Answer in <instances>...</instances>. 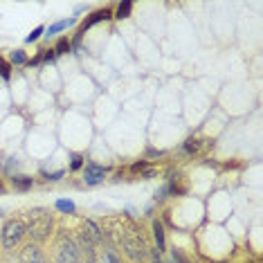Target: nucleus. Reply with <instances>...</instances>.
<instances>
[{"label":"nucleus","instance_id":"nucleus-12","mask_svg":"<svg viewBox=\"0 0 263 263\" xmlns=\"http://www.w3.org/2000/svg\"><path fill=\"white\" fill-rule=\"evenodd\" d=\"M201 149H203V144H201V140H196V138H189L185 144H182V153H187V155H198Z\"/></svg>","mask_w":263,"mask_h":263},{"label":"nucleus","instance_id":"nucleus-16","mask_svg":"<svg viewBox=\"0 0 263 263\" xmlns=\"http://www.w3.org/2000/svg\"><path fill=\"white\" fill-rule=\"evenodd\" d=\"M72 47H70V41L68 39H59L56 41V45H54V54L59 56V54H68V52H70Z\"/></svg>","mask_w":263,"mask_h":263},{"label":"nucleus","instance_id":"nucleus-14","mask_svg":"<svg viewBox=\"0 0 263 263\" xmlns=\"http://www.w3.org/2000/svg\"><path fill=\"white\" fill-rule=\"evenodd\" d=\"M54 207L59 209L61 214H75L77 212V205L72 201H68V198H59V201L54 203Z\"/></svg>","mask_w":263,"mask_h":263},{"label":"nucleus","instance_id":"nucleus-1","mask_svg":"<svg viewBox=\"0 0 263 263\" xmlns=\"http://www.w3.org/2000/svg\"><path fill=\"white\" fill-rule=\"evenodd\" d=\"M52 216H50V209L45 207H34L27 214V225H25V234H29L36 243H43L45 239H50L52 234Z\"/></svg>","mask_w":263,"mask_h":263},{"label":"nucleus","instance_id":"nucleus-24","mask_svg":"<svg viewBox=\"0 0 263 263\" xmlns=\"http://www.w3.org/2000/svg\"><path fill=\"white\" fill-rule=\"evenodd\" d=\"M18 167V162H16V157H9V162H7V173L12 176V171Z\"/></svg>","mask_w":263,"mask_h":263},{"label":"nucleus","instance_id":"nucleus-13","mask_svg":"<svg viewBox=\"0 0 263 263\" xmlns=\"http://www.w3.org/2000/svg\"><path fill=\"white\" fill-rule=\"evenodd\" d=\"M27 54H25L23 50H14V52H9V65H27Z\"/></svg>","mask_w":263,"mask_h":263},{"label":"nucleus","instance_id":"nucleus-4","mask_svg":"<svg viewBox=\"0 0 263 263\" xmlns=\"http://www.w3.org/2000/svg\"><path fill=\"white\" fill-rule=\"evenodd\" d=\"M56 263H79V248L72 239H61L56 248Z\"/></svg>","mask_w":263,"mask_h":263},{"label":"nucleus","instance_id":"nucleus-17","mask_svg":"<svg viewBox=\"0 0 263 263\" xmlns=\"http://www.w3.org/2000/svg\"><path fill=\"white\" fill-rule=\"evenodd\" d=\"M43 34H45V27H36L34 31H31V34L25 36V43H36V41H39Z\"/></svg>","mask_w":263,"mask_h":263},{"label":"nucleus","instance_id":"nucleus-20","mask_svg":"<svg viewBox=\"0 0 263 263\" xmlns=\"http://www.w3.org/2000/svg\"><path fill=\"white\" fill-rule=\"evenodd\" d=\"M167 193H169V189H167V185H162V187L155 191V201H165Z\"/></svg>","mask_w":263,"mask_h":263},{"label":"nucleus","instance_id":"nucleus-11","mask_svg":"<svg viewBox=\"0 0 263 263\" xmlns=\"http://www.w3.org/2000/svg\"><path fill=\"white\" fill-rule=\"evenodd\" d=\"M153 239H155V243H157V252H160V254H162V252H165V227H162V223H160V220H153Z\"/></svg>","mask_w":263,"mask_h":263},{"label":"nucleus","instance_id":"nucleus-10","mask_svg":"<svg viewBox=\"0 0 263 263\" xmlns=\"http://www.w3.org/2000/svg\"><path fill=\"white\" fill-rule=\"evenodd\" d=\"M77 23V18H65V20H56L54 25H50V27L45 29V36L50 39V36H54V34H59V31L63 29H68V27H72V25Z\"/></svg>","mask_w":263,"mask_h":263},{"label":"nucleus","instance_id":"nucleus-5","mask_svg":"<svg viewBox=\"0 0 263 263\" xmlns=\"http://www.w3.org/2000/svg\"><path fill=\"white\" fill-rule=\"evenodd\" d=\"M106 173H108L106 167H99V165H86V167H83V182H86V185H90V187L102 185L104 178H106Z\"/></svg>","mask_w":263,"mask_h":263},{"label":"nucleus","instance_id":"nucleus-21","mask_svg":"<svg viewBox=\"0 0 263 263\" xmlns=\"http://www.w3.org/2000/svg\"><path fill=\"white\" fill-rule=\"evenodd\" d=\"M63 173L65 171H52V173H45V178L47 180H52V182H56V180H61L63 178Z\"/></svg>","mask_w":263,"mask_h":263},{"label":"nucleus","instance_id":"nucleus-26","mask_svg":"<svg viewBox=\"0 0 263 263\" xmlns=\"http://www.w3.org/2000/svg\"><path fill=\"white\" fill-rule=\"evenodd\" d=\"M155 169H144V171H142V178H144V180H149V178H153L155 176Z\"/></svg>","mask_w":263,"mask_h":263},{"label":"nucleus","instance_id":"nucleus-25","mask_svg":"<svg viewBox=\"0 0 263 263\" xmlns=\"http://www.w3.org/2000/svg\"><path fill=\"white\" fill-rule=\"evenodd\" d=\"M133 171H144L146 169V160H140V162H135L133 167H130Z\"/></svg>","mask_w":263,"mask_h":263},{"label":"nucleus","instance_id":"nucleus-8","mask_svg":"<svg viewBox=\"0 0 263 263\" xmlns=\"http://www.w3.org/2000/svg\"><path fill=\"white\" fill-rule=\"evenodd\" d=\"M108 18H113V12H110V9H99V12H94L90 18L86 20V23L81 25V29H79V34L83 36V31H86L88 27H92L94 23H102V20H108Z\"/></svg>","mask_w":263,"mask_h":263},{"label":"nucleus","instance_id":"nucleus-19","mask_svg":"<svg viewBox=\"0 0 263 263\" xmlns=\"http://www.w3.org/2000/svg\"><path fill=\"white\" fill-rule=\"evenodd\" d=\"M83 167V155L72 153V162H70V171H79Z\"/></svg>","mask_w":263,"mask_h":263},{"label":"nucleus","instance_id":"nucleus-28","mask_svg":"<svg viewBox=\"0 0 263 263\" xmlns=\"http://www.w3.org/2000/svg\"><path fill=\"white\" fill-rule=\"evenodd\" d=\"M250 263H254V261H250Z\"/></svg>","mask_w":263,"mask_h":263},{"label":"nucleus","instance_id":"nucleus-9","mask_svg":"<svg viewBox=\"0 0 263 263\" xmlns=\"http://www.w3.org/2000/svg\"><path fill=\"white\" fill-rule=\"evenodd\" d=\"M12 185H14L16 191H27V189H31V185H34V178L14 173V176H12Z\"/></svg>","mask_w":263,"mask_h":263},{"label":"nucleus","instance_id":"nucleus-23","mask_svg":"<svg viewBox=\"0 0 263 263\" xmlns=\"http://www.w3.org/2000/svg\"><path fill=\"white\" fill-rule=\"evenodd\" d=\"M165 155V151H160V149H149L146 151V157H162Z\"/></svg>","mask_w":263,"mask_h":263},{"label":"nucleus","instance_id":"nucleus-3","mask_svg":"<svg viewBox=\"0 0 263 263\" xmlns=\"http://www.w3.org/2000/svg\"><path fill=\"white\" fill-rule=\"evenodd\" d=\"M23 236H25V223L23 220H9V223L5 225V229L0 232V243H3L7 250H12L14 245L20 243Z\"/></svg>","mask_w":263,"mask_h":263},{"label":"nucleus","instance_id":"nucleus-6","mask_svg":"<svg viewBox=\"0 0 263 263\" xmlns=\"http://www.w3.org/2000/svg\"><path fill=\"white\" fill-rule=\"evenodd\" d=\"M20 263H45V254L43 250L36 243H29L20 250Z\"/></svg>","mask_w":263,"mask_h":263},{"label":"nucleus","instance_id":"nucleus-22","mask_svg":"<svg viewBox=\"0 0 263 263\" xmlns=\"http://www.w3.org/2000/svg\"><path fill=\"white\" fill-rule=\"evenodd\" d=\"M104 261L106 263H119V259H117V254H115L113 250H108L106 254H104Z\"/></svg>","mask_w":263,"mask_h":263},{"label":"nucleus","instance_id":"nucleus-18","mask_svg":"<svg viewBox=\"0 0 263 263\" xmlns=\"http://www.w3.org/2000/svg\"><path fill=\"white\" fill-rule=\"evenodd\" d=\"M0 77H3L5 81H9V77H12V65L5 59H0Z\"/></svg>","mask_w":263,"mask_h":263},{"label":"nucleus","instance_id":"nucleus-27","mask_svg":"<svg viewBox=\"0 0 263 263\" xmlns=\"http://www.w3.org/2000/svg\"><path fill=\"white\" fill-rule=\"evenodd\" d=\"M3 214H5V212H3V207H0V216H3Z\"/></svg>","mask_w":263,"mask_h":263},{"label":"nucleus","instance_id":"nucleus-15","mask_svg":"<svg viewBox=\"0 0 263 263\" xmlns=\"http://www.w3.org/2000/svg\"><path fill=\"white\" fill-rule=\"evenodd\" d=\"M130 9H133V3L130 0H124V3H119V7H117V14H115V18H128L130 16Z\"/></svg>","mask_w":263,"mask_h":263},{"label":"nucleus","instance_id":"nucleus-2","mask_svg":"<svg viewBox=\"0 0 263 263\" xmlns=\"http://www.w3.org/2000/svg\"><path fill=\"white\" fill-rule=\"evenodd\" d=\"M122 248H124V254L128 256L133 263L144 261L146 254H149V248H146L144 239H142V234L135 232V229L124 232V236H122Z\"/></svg>","mask_w":263,"mask_h":263},{"label":"nucleus","instance_id":"nucleus-7","mask_svg":"<svg viewBox=\"0 0 263 263\" xmlns=\"http://www.w3.org/2000/svg\"><path fill=\"white\" fill-rule=\"evenodd\" d=\"M81 234L86 236V239H90L94 245H97L99 241L104 239V234H102V229H99V225L94 223V220H90V218H88L86 223H83V229H81Z\"/></svg>","mask_w":263,"mask_h":263}]
</instances>
